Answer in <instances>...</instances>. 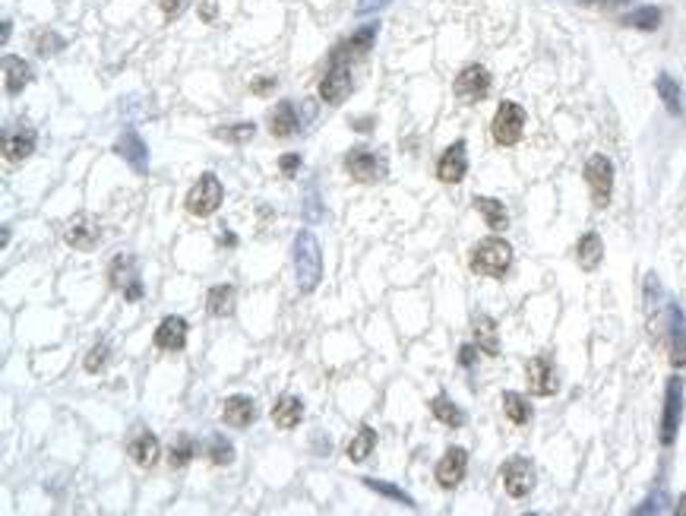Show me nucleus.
Instances as JSON below:
<instances>
[{
  "label": "nucleus",
  "mask_w": 686,
  "mask_h": 516,
  "mask_svg": "<svg viewBox=\"0 0 686 516\" xmlns=\"http://www.w3.org/2000/svg\"><path fill=\"white\" fill-rule=\"evenodd\" d=\"M200 20L202 22H216L218 20V0H202V4H200Z\"/></svg>",
  "instance_id": "44"
},
{
  "label": "nucleus",
  "mask_w": 686,
  "mask_h": 516,
  "mask_svg": "<svg viewBox=\"0 0 686 516\" xmlns=\"http://www.w3.org/2000/svg\"><path fill=\"white\" fill-rule=\"evenodd\" d=\"M475 345L485 355H500V336H497V323L487 317V314H481L475 321Z\"/></svg>",
  "instance_id": "27"
},
{
  "label": "nucleus",
  "mask_w": 686,
  "mask_h": 516,
  "mask_svg": "<svg viewBox=\"0 0 686 516\" xmlns=\"http://www.w3.org/2000/svg\"><path fill=\"white\" fill-rule=\"evenodd\" d=\"M279 168H282V175H285V178H295V175H297V168H301V155L285 153L282 159H279Z\"/></svg>",
  "instance_id": "42"
},
{
  "label": "nucleus",
  "mask_w": 686,
  "mask_h": 516,
  "mask_svg": "<svg viewBox=\"0 0 686 516\" xmlns=\"http://www.w3.org/2000/svg\"><path fill=\"white\" fill-rule=\"evenodd\" d=\"M354 131H374V117H361V121H354Z\"/></svg>",
  "instance_id": "48"
},
{
  "label": "nucleus",
  "mask_w": 686,
  "mask_h": 516,
  "mask_svg": "<svg viewBox=\"0 0 686 516\" xmlns=\"http://www.w3.org/2000/svg\"><path fill=\"white\" fill-rule=\"evenodd\" d=\"M392 0H358V16H367V13H376V10L390 7Z\"/></svg>",
  "instance_id": "43"
},
{
  "label": "nucleus",
  "mask_w": 686,
  "mask_h": 516,
  "mask_svg": "<svg viewBox=\"0 0 686 516\" xmlns=\"http://www.w3.org/2000/svg\"><path fill=\"white\" fill-rule=\"evenodd\" d=\"M114 153L121 155L137 175H146V171H149V149H146L143 137H139L133 127H127V131L121 133V139L114 143Z\"/></svg>",
  "instance_id": "14"
},
{
  "label": "nucleus",
  "mask_w": 686,
  "mask_h": 516,
  "mask_svg": "<svg viewBox=\"0 0 686 516\" xmlns=\"http://www.w3.org/2000/svg\"><path fill=\"white\" fill-rule=\"evenodd\" d=\"M29 80H32V67L22 58L7 54V58H4V89H7V95L22 92V89L29 86Z\"/></svg>",
  "instance_id": "23"
},
{
  "label": "nucleus",
  "mask_w": 686,
  "mask_h": 516,
  "mask_svg": "<svg viewBox=\"0 0 686 516\" xmlns=\"http://www.w3.org/2000/svg\"><path fill=\"white\" fill-rule=\"evenodd\" d=\"M209 459L216 465H232L234 463V447H232V441L228 437H222V434H212L209 437Z\"/></svg>",
  "instance_id": "36"
},
{
  "label": "nucleus",
  "mask_w": 686,
  "mask_h": 516,
  "mask_svg": "<svg viewBox=\"0 0 686 516\" xmlns=\"http://www.w3.org/2000/svg\"><path fill=\"white\" fill-rule=\"evenodd\" d=\"M465 469H469V453H465L462 447H449L446 456H443L434 469L437 485L446 488V491L449 488H459L462 485V479H465Z\"/></svg>",
  "instance_id": "13"
},
{
  "label": "nucleus",
  "mask_w": 686,
  "mask_h": 516,
  "mask_svg": "<svg viewBox=\"0 0 686 516\" xmlns=\"http://www.w3.org/2000/svg\"><path fill=\"white\" fill-rule=\"evenodd\" d=\"M667 352H671V368H686V321L677 305H667Z\"/></svg>",
  "instance_id": "11"
},
{
  "label": "nucleus",
  "mask_w": 686,
  "mask_h": 516,
  "mask_svg": "<svg viewBox=\"0 0 686 516\" xmlns=\"http://www.w3.org/2000/svg\"><path fill=\"white\" fill-rule=\"evenodd\" d=\"M301 418H304V402L297 400V396H282V400L275 402V409H272V422H275V428H282V431H291V428H297L301 425Z\"/></svg>",
  "instance_id": "24"
},
{
  "label": "nucleus",
  "mask_w": 686,
  "mask_h": 516,
  "mask_svg": "<svg viewBox=\"0 0 686 516\" xmlns=\"http://www.w3.org/2000/svg\"><path fill=\"white\" fill-rule=\"evenodd\" d=\"M295 279L297 289L304 295H311L313 289L319 285V276H323V254H319V241L313 232H301L295 238Z\"/></svg>",
  "instance_id": "1"
},
{
  "label": "nucleus",
  "mask_w": 686,
  "mask_h": 516,
  "mask_svg": "<svg viewBox=\"0 0 686 516\" xmlns=\"http://www.w3.org/2000/svg\"><path fill=\"white\" fill-rule=\"evenodd\" d=\"M99 226H95V218H89V216H76L67 226V232H64V238H67V244H70L73 250H92V244L99 241Z\"/></svg>",
  "instance_id": "20"
},
{
  "label": "nucleus",
  "mask_w": 686,
  "mask_h": 516,
  "mask_svg": "<svg viewBox=\"0 0 686 516\" xmlns=\"http://www.w3.org/2000/svg\"><path fill=\"white\" fill-rule=\"evenodd\" d=\"M469 263H471V269H475L477 276L500 279V276L509 273V266H513V248H509L503 238H485V241H477L475 244Z\"/></svg>",
  "instance_id": "2"
},
{
  "label": "nucleus",
  "mask_w": 686,
  "mask_h": 516,
  "mask_svg": "<svg viewBox=\"0 0 686 516\" xmlns=\"http://www.w3.org/2000/svg\"><path fill=\"white\" fill-rule=\"evenodd\" d=\"M130 459L139 465V469H152V465L159 463L162 456V447H159V437L152 434V431H139L137 437L130 441Z\"/></svg>",
  "instance_id": "21"
},
{
  "label": "nucleus",
  "mask_w": 686,
  "mask_h": 516,
  "mask_svg": "<svg viewBox=\"0 0 686 516\" xmlns=\"http://www.w3.org/2000/svg\"><path fill=\"white\" fill-rule=\"evenodd\" d=\"M586 184L592 190L595 206L611 203V194H614V162L607 155H592L586 162Z\"/></svg>",
  "instance_id": "5"
},
{
  "label": "nucleus",
  "mask_w": 686,
  "mask_h": 516,
  "mask_svg": "<svg viewBox=\"0 0 686 516\" xmlns=\"http://www.w3.org/2000/svg\"><path fill=\"white\" fill-rule=\"evenodd\" d=\"M345 168L354 181H376L380 175H386V162L376 159V155L370 153V149H364V146H354L351 153L345 155Z\"/></svg>",
  "instance_id": "15"
},
{
  "label": "nucleus",
  "mask_w": 686,
  "mask_h": 516,
  "mask_svg": "<svg viewBox=\"0 0 686 516\" xmlns=\"http://www.w3.org/2000/svg\"><path fill=\"white\" fill-rule=\"evenodd\" d=\"M500 479H503V488L509 497H525L535 488V465L528 459L516 456L500 469Z\"/></svg>",
  "instance_id": "10"
},
{
  "label": "nucleus",
  "mask_w": 686,
  "mask_h": 516,
  "mask_svg": "<svg viewBox=\"0 0 686 516\" xmlns=\"http://www.w3.org/2000/svg\"><path fill=\"white\" fill-rule=\"evenodd\" d=\"M376 38V22L358 29L354 36H348L345 42H339L329 54V64H354V60H364L370 54V44Z\"/></svg>",
  "instance_id": "8"
},
{
  "label": "nucleus",
  "mask_w": 686,
  "mask_h": 516,
  "mask_svg": "<svg viewBox=\"0 0 686 516\" xmlns=\"http://www.w3.org/2000/svg\"><path fill=\"white\" fill-rule=\"evenodd\" d=\"M0 36H4V42L10 38V20H4V26H0Z\"/></svg>",
  "instance_id": "51"
},
{
  "label": "nucleus",
  "mask_w": 686,
  "mask_h": 516,
  "mask_svg": "<svg viewBox=\"0 0 686 516\" xmlns=\"http://www.w3.org/2000/svg\"><path fill=\"white\" fill-rule=\"evenodd\" d=\"M364 488H370V491H376V495L390 497V501H398V504H405V507H414L412 495H405L402 488H396V485H386V481H380V479H364Z\"/></svg>",
  "instance_id": "37"
},
{
  "label": "nucleus",
  "mask_w": 686,
  "mask_h": 516,
  "mask_svg": "<svg viewBox=\"0 0 686 516\" xmlns=\"http://www.w3.org/2000/svg\"><path fill=\"white\" fill-rule=\"evenodd\" d=\"M206 311L212 317H228V314H234V285H216V289H209V295H206Z\"/></svg>",
  "instance_id": "30"
},
{
  "label": "nucleus",
  "mask_w": 686,
  "mask_h": 516,
  "mask_svg": "<svg viewBox=\"0 0 686 516\" xmlns=\"http://www.w3.org/2000/svg\"><path fill=\"white\" fill-rule=\"evenodd\" d=\"M525 380H528V393H535V396H554V393L560 390L554 364H550L544 355H535L525 364Z\"/></svg>",
  "instance_id": "12"
},
{
  "label": "nucleus",
  "mask_w": 686,
  "mask_h": 516,
  "mask_svg": "<svg viewBox=\"0 0 686 516\" xmlns=\"http://www.w3.org/2000/svg\"><path fill=\"white\" fill-rule=\"evenodd\" d=\"M592 4V0H588ZM601 4H607V7H617V4H633V0H601Z\"/></svg>",
  "instance_id": "52"
},
{
  "label": "nucleus",
  "mask_w": 686,
  "mask_h": 516,
  "mask_svg": "<svg viewBox=\"0 0 686 516\" xmlns=\"http://www.w3.org/2000/svg\"><path fill=\"white\" fill-rule=\"evenodd\" d=\"M250 89H253V95H266L275 89V80H266V76H263V80H253Z\"/></svg>",
  "instance_id": "47"
},
{
  "label": "nucleus",
  "mask_w": 686,
  "mask_h": 516,
  "mask_svg": "<svg viewBox=\"0 0 686 516\" xmlns=\"http://www.w3.org/2000/svg\"><path fill=\"white\" fill-rule=\"evenodd\" d=\"M225 200V187L222 181H218L212 171H206V175L200 178V181L190 187L187 194V212H193V216H212V212L222 206Z\"/></svg>",
  "instance_id": "4"
},
{
  "label": "nucleus",
  "mask_w": 686,
  "mask_h": 516,
  "mask_svg": "<svg viewBox=\"0 0 686 516\" xmlns=\"http://www.w3.org/2000/svg\"><path fill=\"white\" fill-rule=\"evenodd\" d=\"M58 48H64V42H60L54 32H44V36H38L35 38V52L38 54H54Z\"/></svg>",
  "instance_id": "41"
},
{
  "label": "nucleus",
  "mask_w": 686,
  "mask_h": 516,
  "mask_svg": "<svg viewBox=\"0 0 686 516\" xmlns=\"http://www.w3.org/2000/svg\"><path fill=\"white\" fill-rule=\"evenodd\" d=\"M319 218H323V203H319L317 190L307 187V194H304V222L307 226H317Z\"/></svg>",
  "instance_id": "39"
},
{
  "label": "nucleus",
  "mask_w": 686,
  "mask_h": 516,
  "mask_svg": "<svg viewBox=\"0 0 686 516\" xmlns=\"http://www.w3.org/2000/svg\"><path fill=\"white\" fill-rule=\"evenodd\" d=\"M475 210L485 216L487 228H493V232H503V228L509 226V212H506V206L500 203V200H493V196H477Z\"/></svg>",
  "instance_id": "28"
},
{
  "label": "nucleus",
  "mask_w": 686,
  "mask_h": 516,
  "mask_svg": "<svg viewBox=\"0 0 686 516\" xmlns=\"http://www.w3.org/2000/svg\"><path fill=\"white\" fill-rule=\"evenodd\" d=\"M601 257H604V244H601L598 234H595V232L582 234V238H579V244H576V260H579V266L586 269V273H592V269H598Z\"/></svg>",
  "instance_id": "26"
},
{
  "label": "nucleus",
  "mask_w": 686,
  "mask_h": 516,
  "mask_svg": "<svg viewBox=\"0 0 686 516\" xmlns=\"http://www.w3.org/2000/svg\"><path fill=\"white\" fill-rule=\"evenodd\" d=\"M187 333H190V327L184 317H165V321L155 327L152 342H155L162 352H181L184 345H187Z\"/></svg>",
  "instance_id": "18"
},
{
  "label": "nucleus",
  "mask_w": 686,
  "mask_h": 516,
  "mask_svg": "<svg viewBox=\"0 0 686 516\" xmlns=\"http://www.w3.org/2000/svg\"><path fill=\"white\" fill-rule=\"evenodd\" d=\"M193 453H196V444H193V437H177V444L171 447V465L174 469H184V465L193 459Z\"/></svg>",
  "instance_id": "38"
},
{
  "label": "nucleus",
  "mask_w": 686,
  "mask_h": 516,
  "mask_svg": "<svg viewBox=\"0 0 686 516\" xmlns=\"http://www.w3.org/2000/svg\"><path fill=\"white\" fill-rule=\"evenodd\" d=\"M469 175V153H465V139H455L446 153L437 162V178L443 184H459Z\"/></svg>",
  "instance_id": "16"
},
{
  "label": "nucleus",
  "mask_w": 686,
  "mask_h": 516,
  "mask_svg": "<svg viewBox=\"0 0 686 516\" xmlns=\"http://www.w3.org/2000/svg\"><path fill=\"white\" fill-rule=\"evenodd\" d=\"M348 92H351V73H348V64H329L326 76L319 80V99L329 105H339Z\"/></svg>",
  "instance_id": "17"
},
{
  "label": "nucleus",
  "mask_w": 686,
  "mask_h": 516,
  "mask_svg": "<svg viewBox=\"0 0 686 516\" xmlns=\"http://www.w3.org/2000/svg\"><path fill=\"white\" fill-rule=\"evenodd\" d=\"M655 89H658V95H661L665 108L671 111V115H680V108H683V105H680V86H677V83H674L667 73H661V76L655 80Z\"/></svg>",
  "instance_id": "34"
},
{
  "label": "nucleus",
  "mask_w": 686,
  "mask_h": 516,
  "mask_svg": "<svg viewBox=\"0 0 686 516\" xmlns=\"http://www.w3.org/2000/svg\"><path fill=\"white\" fill-rule=\"evenodd\" d=\"M32 149H35V131H32V127H20V131H16L13 137H7V143H4V155H7V162L29 159Z\"/></svg>",
  "instance_id": "25"
},
{
  "label": "nucleus",
  "mask_w": 686,
  "mask_h": 516,
  "mask_svg": "<svg viewBox=\"0 0 686 516\" xmlns=\"http://www.w3.org/2000/svg\"><path fill=\"white\" fill-rule=\"evenodd\" d=\"M269 133L279 139H288L297 133V108L288 102V99H282V102L272 108V115H269Z\"/></svg>",
  "instance_id": "22"
},
{
  "label": "nucleus",
  "mask_w": 686,
  "mask_h": 516,
  "mask_svg": "<svg viewBox=\"0 0 686 516\" xmlns=\"http://www.w3.org/2000/svg\"><path fill=\"white\" fill-rule=\"evenodd\" d=\"M623 26L629 29H643V32H655L661 26V10L658 7H639L633 13L623 16Z\"/></svg>",
  "instance_id": "32"
},
{
  "label": "nucleus",
  "mask_w": 686,
  "mask_h": 516,
  "mask_svg": "<svg viewBox=\"0 0 686 516\" xmlns=\"http://www.w3.org/2000/svg\"><path fill=\"white\" fill-rule=\"evenodd\" d=\"M108 358H111L108 342H99V345H95V349L86 355V371H89V374L105 371V364H108Z\"/></svg>",
  "instance_id": "40"
},
{
  "label": "nucleus",
  "mask_w": 686,
  "mask_h": 516,
  "mask_svg": "<svg viewBox=\"0 0 686 516\" xmlns=\"http://www.w3.org/2000/svg\"><path fill=\"white\" fill-rule=\"evenodd\" d=\"M430 412H434L437 422H443L446 428H462V425H465V412L455 406L453 400H449L446 393L434 396V402H430Z\"/></svg>",
  "instance_id": "29"
},
{
  "label": "nucleus",
  "mask_w": 686,
  "mask_h": 516,
  "mask_svg": "<svg viewBox=\"0 0 686 516\" xmlns=\"http://www.w3.org/2000/svg\"><path fill=\"white\" fill-rule=\"evenodd\" d=\"M503 412H506V418L513 425H528L532 422V406H528V400L522 396V393H503Z\"/></svg>",
  "instance_id": "31"
},
{
  "label": "nucleus",
  "mask_w": 686,
  "mask_h": 516,
  "mask_svg": "<svg viewBox=\"0 0 686 516\" xmlns=\"http://www.w3.org/2000/svg\"><path fill=\"white\" fill-rule=\"evenodd\" d=\"M253 133H256V127L250 124V121H244V124H225V127H216L212 131V137L216 139H225V143H247V139H253Z\"/></svg>",
  "instance_id": "35"
},
{
  "label": "nucleus",
  "mask_w": 686,
  "mask_h": 516,
  "mask_svg": "<svg viewBox=\"0 0 686 516\" xmlns=\"http://www.w3.org/2000/svg\"><path fill=\"white\" fill-rule=\"evenodd\" d=\"M376 447V431L374 428H361L358 431V437H354L351 444H348V459L351 463H364V459L374 453Z\"/></svg>",
  "instance_id": "33"
},
{
  "label": "nucleus",
  "mask_w": 686,
  "mask_h": 516,
  "mask_svg": "<svg viewBox=\"0 0 686 516\" xmlns=\"http://www.w3.org/2000/svg\"><path fill=\"white\" fill-rule=\"evenodd\" d=\"M453 89L462 102H481V99L491 92V73H487V67L471 64V67H465L459 76H455Z\"/></svg>",
  "instance_id": "9"
},
{
  "label": "nucleus",
  "mask_w": 686,
  "mask_h": 516,
  "mask_svg": "<svg viewBox=\"0 0 686 516\" xmlns=\"http://www.w3.org/2000/svg\"><path fill=\"white\" fill-rule=\"evenodd\" d=\"M683 418V377H671L665 390V412H661V444L671 447Z\"/></svg>",
  "instance_id": "7"
},
{
  "label": "nucleus",
  "mask_w": 686,
  "mask_h": 516,
  "mask_svg": "<svg viewBox=\"0 0 686 516\" xmlns=\"http://www.w3.org/2000/svg\"><path fill=\"white\" fill-rule=\"evenodd\" d=\"M477 352H481L477 345H462V349H459V364H462V368H475Z\"/></svg>",
  "instance_id": "46"
},
{
  "label": "nucleus",
  "mask_w": 686,
  "mask_h": 516,
  "mask_svg": "<svg viewBox=\"0 0 686 516\" xmlns=\"http://www.w3.org/2000/svg\"><path fill=\"white\" fill-rule=\"evenodd\" d=\"M674 513H677V516H686V495L680 497V504H677V507H674Z\"/></svg>",
  "instance_id": "50"
},
{
  "label": "nucleus",
  "mask_w": 686,
  "mask_h": 516,
  "mask_svg": "<svg viewBox=\"0 0 686 516\" xmlns=\"http://www.w3.org/2000/svg\"><path fill=\"white\" fill-rule=\"evenodd\" d=\"M222 244H225V248H234V244H238V238H234L232 232H225L222 234Z\"/></svg>",
  "instance_id": "49"
},
{
  "label": "nucleus",
  "mask_w": 686,
  "mask_h": 516,
  "mask_svg": "<svg viewBox=\"0 0 686 516\" xmlns=\"http://www.w3.org/2000/svg\"><path fill=\"white\" fill-rule=\"evenodd\" d=\"M522 131H525V111L522 105L516 102H503L493 115L491 133L500 146H516L522 139Z\"/></svg>",
  "instance_id": "6"
},
{
  "label": "nucleus",
  "mask_w": 686,
  "mask_h": 516,
  "mask_svg": "<svg viewBox=\"0 0 686 516\" xmlns=\"http://www.w3.org/2000/svg\"><path fill=\"white\" fill-rule=\"evenodd\" d=\"M222 418L225 425H232V428H250L256 422V402L250 396H228L225 400V409H222Z\"/></svg>",
  "instance_id": "19"
},
{
  "label": "nucleus",
  "mask_w": 686,
  "mask_h": 516,
  "mask_svg": "<svg viewBox=\"0 0 686 516\" xmlns=\"http://www.w3.org/2000/svg\"><path fill=\"white\" fill-rule=\"evenodd\" d=\"M184 4H187V0H159V7H162V13H165V16H168V20H174V16H181Z\"/></svg>",
  "instance_id": "45"
},
{
  "label": "nucleus",
  "mask_w": 686,
  "mask_h": 516,
  "mask_svg": "<svg viewBox=\"0 0 686 516\" xmlns=\"http://www.w3.org/2000/svg\"><path fill=\"white\" fill-rule=\"evenodd\" d=\"M108 282L111 289H117L127 301H139L143 298V276H139V263L137 257L121 254L111 260L108 266Z\"/></svg>",
  "instance_id": "3"
}]
</instances>
